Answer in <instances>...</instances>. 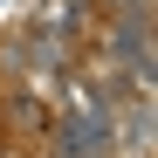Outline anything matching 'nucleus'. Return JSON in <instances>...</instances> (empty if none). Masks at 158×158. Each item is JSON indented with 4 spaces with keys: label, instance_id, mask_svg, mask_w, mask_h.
<instances>
[{
    "label": "nucleus",
    "instance_id": "1",
    "mask_svg": "<svg viewBox=\"0 0 158 158\" xmlns=\"http://www.w3.org/2000/svg\"><path fill=\"white\" fill-rule=\"evenodd\" d=\"M62 144L76 158H103V151H110V117H103V110H76L62 124Z\"/></svg>",
    "mask_w": 158,
    "mask_h": 158
}]
</instances>
